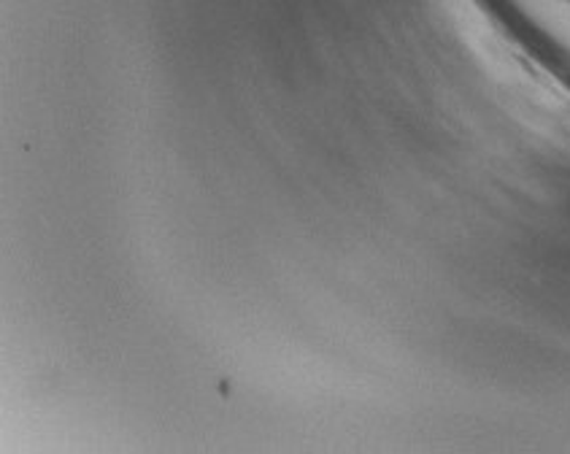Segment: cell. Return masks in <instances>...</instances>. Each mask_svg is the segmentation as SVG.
I'll list each match as a JSON object with an SVG mask.
<instances>
[{"instance_id": "6da1fadb", "label": "cell", "mask_w": 570, "mask_h": 454, "mask_svg": "<svg viewBox=\"0 0 570 454\" xmlns=\"http://www.w3.org/2000/svg\"><path fill=\"white\" fill-rule=\"evenodd\" d=\"M541 52L570 71V0H492Z\"/></svg>"}]
</instances>
